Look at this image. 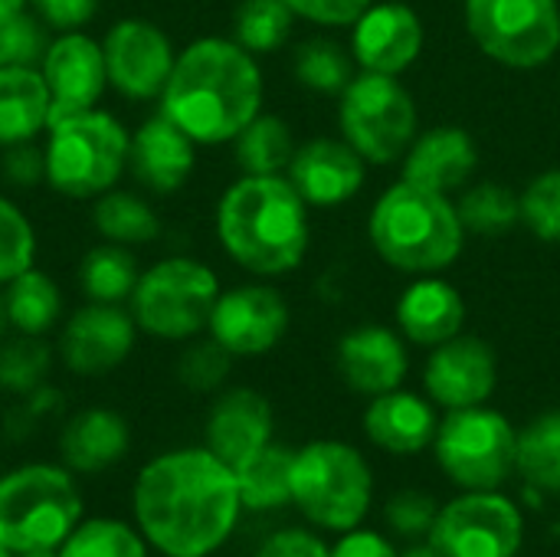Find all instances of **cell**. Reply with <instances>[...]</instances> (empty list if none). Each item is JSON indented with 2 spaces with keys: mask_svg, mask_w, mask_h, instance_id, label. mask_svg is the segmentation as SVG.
Listing matches in <instances>:
<instances>
[{
  "mask_svg": "<svg viewBox=\"0 0 560 557\" xmlns=\"http://www.w3.org/2000/svg\"><path fill=\"white\" fill-rule=\"evenodd\" d=\"M364 430L374 446L397 453V456H410V453L427 450L436 440L440 423H436L433 407L423 397L397 387L371 401L364 414Z\"/></svg>",
  "mask_w": 560,
  "mask_h": 557,
  "instance_id": "obj_25",
  "label": "cell"
},
{
  "mask_svg": "<svg viewBox=\"0 0 560 557\" xmlns=\"http://www.w3.org/2000/svg\"><path fill=\"white\" fill-rule=\"evenodd\" d=\"M295 16H305L322 26H354L371 0H285Z\"/></svg>",
  "mask_w": 560,
  "mask_h": 557,
  "instance_id": "obj_46",
  "label": "cell"
},
{
  "mask_svg": "<svg viewBox=\"0 0 560 557\" xmlns=\"http://www.w3.org/2000/svg\"><path fill=\"white\" fill-rule=\"evenodd\" d=\"M272 443V407L259 391H223L207 417V450L230 469Z\"/></svg>",
  "mask_w": 560,
  "mask_h": 557,
  "instance_id": "obj_21",
  "label": "cell"
},
{
  "mask_svg": "<svg viewBox=\"0 0 560 557\" xmlns=\"http://www.w3.org/2000/svg\"><path fill=\"white\" fill-rule=\"evenodd\" d=\"M131 446L128 420L108 407H85L66 420L59 437V456L69 473H105Z\"/></svg>",
  "mask_w": 560,
  "mask_h": 557,
  "instance_id": "obj_24",
  "label": "cell"
},
{
  "mask_svg": "<svg viewBox=\"0 0 560 557\" xmlns=\"http://www.w3.org/2000/svg\"><path fill=\"white\" fill-rule=\"evenodd\" d=\"M30 0H0V13H10V10H23Z\"/></svg>",
  "mask_w": 560,
  "mask_h": 557,
  "instance_id": "obj_52",
  "label": "cell"
},
{
  "mask_svg": "<svg viewBox=\"0 0 560 557\" xmlns=\"http://www.w3.org/2000/svg\"><path fill=\"white\" fill-rule=\"evenodd\" d=\"M49 46V26L33 10L0 13V69L7 66H39Z\"/></svg>",
  "mask_w": 560,
  "mask_h": 557,
  "instance_id": "obj_40",
  "label": "cell"
},
{
  "mask_svg": "<svg viewBox=\"0 0 560 557\" xmlns=\"http://www.w3.org/2000/svg\"><path fill=\"white\" fill-rule=\"evenodd\" d=\"M39 72L52 98L49 125L66 115L98 108L102 95L108 92V69H105L102 43L82 30L56 33L39 59Z\"/></svg>",
  "mask_w": 560,
  "mask_h": 557,
  "instance_id": "obj_15",
  "label": "cell"
},
{
  "mask_svg": "<svg viewBox=\"0 0 560 557\" xmlns=\"http://www.w3.org/2000/svg\"><path fill=\"white\" fill-rule=\"evenodd\" d=\"M89 220H92V230L105 243H118V246H131V250L158 240V233H161V220H158L154 207L144 197H138L135 190H121V187H112L102 197H95Z\"/></svg>",
  "mask_w": 560,
  "mask_h": 557,
  "instance_id": "obj_29",
  "label": "cell"
},
{
  "mask_svg": "<svg viewBox=\"0 0 560 557\" xmlns=\"http://www.w3.org/2000/svg\"><path fill=\"white\" fill-rule=\"evenodd\" d=\"M400 557H443L433 545H420V548H410V552H404Z\"/></svg>",
  "mask_w": 560,
  "mask_h": 557,
  "instance_id": "obj_50",
  "label": "cell"
},
{
  "mask_svg": "<svg viewBox=\"0 0 560 557\" xmlns=\"http://www.w3.org/2000/svg\"><path fill=\"white\" fill-rule=\"evenodd\" d=\"M0 557H13V552H10V548H7L3 542H0Z\"/></svg>",
  "mask_w": 560,
  "mask_h": 557,
  "instance_id": "obj_53",
  "label": "cell"
},
{
  "mask_svg": "<svg viewBox=\"0 0 560 557\" xmlns=\"http://www.w3.org/2000/svg\"><path fill=\"white\" fill-rule=\"evenodd\" d=\"M33 13L56 33L82 30L95 20L102 0H30Z\"/></svg>",
  "mask_w": 560,
  "mask_h": 557,
  "instance_id": "obj_45",
  "label": "cell"
},
{
  "mask_svg": "<svg viewBox=\"0 0 560 557\" xmlns=\"http://www.w3.org/2000/svg\"><path fill=\"white\" fill-rule=\"evenodd\" d=\"M158 102L194 144H226L259 115L262 72L236 39L203 36L177 53Z\"/></svg>",
  "mask_w": 560,
  "mask_h": 557,
  "instance_id": "obj_2",
  "label": "cell"
},
{
  "mask_svg": "<svg viewBox=\"0 0 560 557\" xmlns=\"http://www.w3.org/2000/svg\"><path fill=\"white\" fill-rule=\"evenodd\" d=\"M436 502L423 492H400L387 502V525L404 538H423L436 525Z\"/></svg>",
  "mask_w": 560,
  "mask_h": 557,
  "instance_id": "obj_43",
  "label": "cell"
},
{
  "mask_svg": "<svg viewBox=\"0 0 560 557\" xmlns=\"http://www.w3.org/2000/svg\"><path fill=\"white\" fill-rule=\"evenodd\" d=\"M0 174H3V181H7L10 187H16V190H33V187H39V184H46V151H43L36 141L3 148Z\"/></svg>",
  "mask_w": 560,
  "mask_h": 557,
  "instance_id": "obj_44",
  "label": "cell"
},
{
  "mask_svg": "<svg viewBox=\"0 0 560 557\" xmlns=\"http://www.w3.org/2000/svg\"><path fill=\"white\" fill-rule=\"evenodd\" d=\"M295 79L322 95H341L354 79L348 53L331 39H308L295 56Z\"/></svg>",
  "mask_w": 560,
  "mask_h": 557,
  "instance_id": "obj_38",
  "label": "cell"
},
{
  "mask_svg": "<svg viewBox=\"0 0 560 557\" xmlns=\"http://www.w3.org/2000/svg\"><path fill=\"white\" fill-rule=\"evenodd\" d=\"M13 557H59V548H36V552H16Z\"/></svg>",
  "mask_w": 560,
  "mask_h": 557,
  "instance_id": "obj_51",
  "label": "cell"
},
{
  "mask_svg": "<svg viewBox=\"0 0 560 557\" xmlns=\"http://www.w3.org/2000/svg\"><path fill=\"white\" fill-rule=\"evenodd\" d=\"M59 557H148V542L118 519H89L59 545Z\"/></svg>",
  "mask_w": 560,
  "mask_h": 557,
  "instance_id": "obj_35",
  "label": "cell"
},
{
  "mask_svg": "<svg viewBox=\"0 0 560 557\" xmlns=\"http://www.w3.org/2000/svg\"><path fill=\"white\" fill-rule=\"evenodd\" d=\"M423 384L430 397L446 410L479 407L495 391V355L479 338H450L436 345L427 361Z\"/></svg>",
  "mask_w": 560,
  "mask_h": 557,
  "instance_id": "obj_17",
  "label": "cell"
},
{
  "mask_svg": "<svg viewBox=\"0 0 560 557\" xmlns=\"http://www.w3.org/2000/svg\"><path fill=\"white\" fill-rule=\"evenodd\" d=\"M305 200L282 174H243L217 204L226 256L253 276H285L308 250Z\"/></svg>",
  "mask_w": 560,
  "mask_h": 557,
  "instance_id": "obj_3",
  "label": "cell"
},
{
  "mask_svg": "<svg viewBox=\"0 0 560 557\" xmlns=\"http://www.w3.org/2000/svg\"><path fill=\"white\" fill-rule=\"evenodd\" d=\"M243 499L236 473L203 450L154 456L135 479V519L164 557L213 555L236 529Z\"/></svg>",
  "mask_w": 560,
  "mask_h": 557,
  "instance_id": "obj_1",
  "label": "cell"
},
{
  "mask_svg": "<svg viewBox=\"0 0 560 557\" xmlns=\"http://www.w3.org/2000/svg\"><path fill=\"white\" fill-rule=\"evenodd\" d=\"M236 164L243 174H282L292 164V128L279 115H256L236 138Z\"/></svg>",
  "mask_w": 560,
  "mask_h": 557,
  "instance_id": "obj_32",
  "label": "cell"
},
{
  "mask_svg": "<svg viewBox=\"0 0 560 557\" xmlns=\"http://www.w3.org/2000/svg\"><path fill=\"white\" fill-rule=\"evenodd\" d=\"M397 322L404 335L417 345H443L459 335L466 322L463 295L443 279H423L404 292L397 302Z\"/></svg>",
  "mask_w": 560,
  "mask_h": 557,
  "instance_id": "obj_27",
  "label": "cell"
},
{
  "mask_svg": "<svg viewBox=\"0 0 560 557\" xmlns=\"http://www.w3.org/2000/svg\"><path fill=\"white\" fill-rule=\"evenodd\" d=\"M141 279L138 259L131 246L118 243H95L79 263V289L89 302L102 305H125Z\"/></svg>",
  "mask_w": 560,
  "mask_h": 557,
  "instance_id": "obj_30",
  "label": "cell"
},
{
  "mask_svg": "<svg viewBox=\"0 0 560 557\" xmlns=\"http://www.w3.org/2000/svg\"><path fill=\"white\" fill-rule=\"evenodd\" d=\"M220 299V279L210 266L190 256H167L141 272L128 312L138 332L161 341L197 338Z\"/></svg>",
  "mask_w": 560,
  "mask_h": 557,
  "instance_id": "obj_7",
  "label": "cell"
},
{
  "mask_svg": "<svg viewBox=\"0 0 560 557\" xmlns=\"http://www.w3.org/2000/svg\"><path fill=\"white\" fill-rule=\"evenodd\" d=\"M46 184L69 200H95L128 171V128L105 108L66 115L46 131Z\"/></svg>",
  "mask_w": 560,
  "mask_h": 557,
  "instance_id": "obj_5",
  "label": "cell"
},
{
  "mask_svg": "<svg viewBox=\"0 0 560 557\" xmlns=\"http://www.w3.org/2000/svg\"><path fill=\"white\" fill-rule=\"evenodd\" d=\"M466 26L502 66H545L560 46L558 0H466Z\"/></svg>",
  "mask_w": 560,
  "mask_h": 557,
  "instance_id": "obj_11",
  "label": "cell"
},
{
  "mask_svg": "<svg viewBox=\"0 0 560 557\" xmlns=\"http://www.w3.org/2000/svg\"><path fill=\"white\" fill-rule=\"evenodd\" d=\"M82 522V499L62 466H20L0 479V542L16 552L59 548Z\"/></svg>",
  "mask_w": 560,
  "mask_h": 557,
  "instance_id": "obj_6",
  "label": "cell"
},
{
  "mask_svg": "<svg viewBox=\"0 0 560 557\" xmlns=\"http://www.w3.org/2000/svg\"><path fill=\"white\" fill-rule=\"evenodd\" d=\"M338 371L348 387L358 394H387L397 391L407 378V351L404 341L381 325L354 328L338 345Z\"/></svg>",
  "mask_w": 560,
  "mask_h": 557,
  "instance_id": "obj_23",
  "label": "cell"
},
{
  "mask_svg": "<svg viewBox=\"0 0 560 557\" xmlns=\"http://www.w3.org/2000/svg\"><path fill=\"white\" fill-rule=\"evenodd\" d=\"M299 197L312 207H335L354 197L364 184V158L348 141L315 138L295 148L285 171Z\"/></svg>",
  "mask_w": 560,
  "mask_h": 557,
  "instance_id": "obj_20",
  "label": "cell"
},
{
  "mask_svg": "<svg viewBox=\"0 0 560 557\" xmlns=\"http://www.w3.org/2000/svg\"><path fill=\"white\" fill-rule=\"evenodd\" d=\"M138 341V325L125 305L85 302L59 332V361L75 378H102L121 368Z\"/></svg>",
  "mask_w": 560,
  "mask_h": 557,
  "instance_id": "obj_14",
  "label": "cell"
},
{
  "mask_svg": "<svg viewBox=\"0 0 560 557\" xmlns=\"http://www.w3.org/2000/svg\"><path fill=\"white\" fill-rule=\"evenodd\" d=\"M292 463H295V453L279 443H266L259 453L240 463L233 473H236L243 509L266 512V509H279L292 502Z\"/></svg>",
  "mask_w": 560,
  "mask_h": 557,
  "instance_id": "obj_31",
  "label": "cell"
},
{
  "mask_svg": "<svg viewBox=\"0 0 560 557\" xmlns=\"http://www.w3.org/2000/svg\"><path fill=\"white\" fill-rule=\"evenodd\" d=\"M102 53L108 89H115L128 102L161 98L177 62L171 36L144 16H125L112 23L102 36Z\"/></svg>",
  "mask_w": 560,
  "mask_h": 557,
  "instance_id": "obj_13",
  "label": "cell"
},
{
  "mask_svg": "<svg viewBox=\"0 0 560 557\" xmlns=\"http://www.w3.org/2000/svg\"><path fill=\"white\" fill-rule=\"evenodd\" d=\"M341 135L374 164H390L417 138V105L397 76L361 72L341 92Z\"/></svg>",
  "mask_w": 560,
  "mask_h": 557,
  "instance_id": "obj_9",
  "label": "cell"
},
{
  "mask_svg": "<svg viewBox=\"0 0 560 557\" xmlns=\"http://www.w3.org/2000/svg\"><path fill=\"white\" fill-rule=\"evenodd\" d=\"M423 49V23L407 3H371L358 23L351 53L364 66V72L400 76L413 66Z\"/></svg>",
  "mask_w": 560,
  "mask_h": 557,
  "instance_id": "obj_18",
  "label": "cell"
},
{
  "mask_svg": "<svg viewBox=\"0 0 560 557\" xmlns=\"http://www.w3.org/2000/svg\"><path fill=\"white\" fill-rule=\"evenodd\" d=\"M3 299H7L10 332H16V335L43 338L62 318V292H59L56 279L36 266H30L16 279H10L3 286Z\"/></svg>",
  "mask_w": 560,
  "mask_h": 557,
  "instance_id": "obj_28",
  "label": "cell"
},
{
  "mask_svg": "<svg viewBox=\"0 0 560 557\" xmlns=\"http://www.w3.org/2000/svg\"><path fill=\"white\" fill-rule=\"evenodd\" d=\"M374 479L364 456L338 440H318L295 453L292 502L328 532H351L371 509Z\"/></svg>",
  "mask_w": 560,
  "mask_h": 557,
  "instance_id": "obj_8",
  "label": "cell"
},
{
  "mask_svg": "<svg viewBox=\"0 0 560 557\" xmlns=\"http://www.w3.org/2000/svg\"><path fill=\"white\" fill-rule=\"evenodd\" d=\"M36 266V230L23 207L0 194V286Z\"/></svg>",
  "mask_w": 560,
  "mask_h": 557,
  "instance_id": "obj_39",
  "label": "cell"
},
{
  "mask_svg": "<svg viewBox=\"0 0 560 557\" xmlns=\"http://www.w3.org/2000/svg\"><path fill=\"white\" fill-rule=\"evenodd\" d=\"M331 557H400V555H397V548H394L384 535L351 529V532H345V538L331 548Z\"/></svg>",
  "mask_w": 560,
  "mask_h": 557,
  "instance_id": "obj_48",
  "label": "cell"
},
{
  "mask_svg": "<svg viewBox=\"0 0 560 557\" xmlns=\"http://www.w3.org/2000/svg\"><path fill=\"white\" fill-rule=\"evenodd\" d=\"M10 332V318H7V299H3V286H0V341Z\"/></svg>",
  "mask_w": 560,
  "mask_h": 557,
  "instance_id": "obj_49",
  "label": "cell"
},
{
  "mask_svg": "<svg viewBox=\"0 0 560 557\" xmlns=\"http://www.w3.org/2000/svg\"><path fill=\"white\" fill-rule=\"evenodd\" d=\"M295 13L285 0H243L233 13V39L256 53L279 49L292 33Z\"/></svg>",
  "mask_w": 560,
  "mask_h": 557,
  "instance_id": "obj_34",
  "label": "cell"
},
{
  "mask_svg": "<svg viewBox=\"0 0 560 557\" xmlns=\"http://www.w3.org/2000/svg\"><path fill=\"white\" fill-rule=\"evenodd\" d=\"M230 368H233V355L217 338H200L180 351L177 381L194 394H210L230 378Z\"/></svg>",
  "mask_w": 560,
  "mask_h": 557,
  "instance_id": "obj_41",
  "label": "cell"
},
{
  "mask_svg": "<svg viewBox=\"0 0 560 557\" xmlns=\"http://www.w3.org/2000/svg\"><path fill=\"white\" fill-rule=\"evenodd\" d=\"M207 332L233 358H256L272 351L289 332V305L269 286H236L220 292Z\"/></svg>",
  "mask_w": 560,
  "mask_h": 557,
  "instance_id": "obj_16",
  "label": "cell"
},
{
  "mask_svg": "<svg viewBox=\"0 0 560 557\" xmlns=\"http://www.w3.org/2000/svg\"><path fill=\"white\" fill-rule=\"evenodd\" d=\"M197 164V144L190 135H184L164 112L144 118L131 131V148H128V171L135 181L158 194H177L187 177L194 174Z\"/></svg>",
  "mask_w": 560,
  "mask_h": 557,
  "instance_id": "obj_19",
  "label": "cell"
},
{
  "mask_svg": "<svg viewBox=\"0 0 560 557\" xmlns=\"http://www.w3.org/2000/svg\"><path fill=\"white\" fill-rule=\"evenodd\" d=\"M253 557H331L325 542L302 529H285L269 535Z\"/></svg>",
  "mask_w": 560,
  "mask_h": 557,
  "instance_id": "obj_47",
  "label": "cell"
},
{
  "mask_svg": "<svg viewBox=\"0 0 560 557\" xmlns=\"http://www.w3.org/2000/svg\"><path fill=\"white\" fill-rule=\"evenodd\" d=\"M476 164H479V151L469 131L456 125H443L413 138L404 158V181L450 197L456 187H463L472 177Z\"/></svg>",
  "mask_w": 560,
  "mask_h": 557,
  "instance_id": "obj_22",
  "label": "cell"
},
{
  "mask_svg": "<svg viewBox=\"0 0 560 557\" xmlns=\"http://www.w3.org/2000/svg\"><path fill=\"white\" fill-rule=\"evenodd\" d=\"M522 220L545 243H560V171H548L525 187Z\"/></svg>",
  "mask_w": 560,
  "mask_h": 557,
  "instance_id": "obj_42",
  "label": "cell"
},
{
  "mask_svg": "<svg viewBox=\"0 0 560 557\" xmlns=\"http://www.w3.org/2000/svg\"><path fill=\"white\" fill-rule=\"evenodd\" d=\"M456 213L463 220V230H472L482 236H499L522 220V197H515L509 187H502L495 181H486L463 194Z\"/></svg>",
  "mask_w": 560,
  "mask_h": 557,
  "instance_id": "obj_36",
  "label": "cell"
},
{
  "mask_svg": "<svg viewBox=\"0 0 560 557\" xmlns=\"http://www.w3.org/2000/svg\"><path fill=\"white\" fill-rule=\"evenodd\" d=\"M433 446L443 473L456 486L469 492H489L512 476L518 433L502 414L479 404L450 410V417L436 430Z\"/></svg>",
  "mask_w": 560,
  "mask_h": 557,
  "instance_id": "obj_10",
  "label": "cell"
},
{
  "mask_svg": "<svg viewBox=\"0 0 560 557\" xmlns=\"http://www.w3.org/2000/svg\"><path fill=\"white\" fill-rule=\"evenodd\" d=\"M49 85L39 66L0 69V148L36 141L49 131Z\"/></svg>",
  "mask_w": 560,
  "mask_h": 557,
  "instance_id": "obj_26",
  "label": "cell"
},
{
  "mask_svg": "<svg viewBox=\"0 0 560 557\" xmlns=\"http://www.w3.org/2000/svg\"><path fill=\"white\" fill-rule=\"evenodd\" d=\"M515 469L538 489H560V410L541 414L518 433Z\"/></svg>",
  "mask_w": 560,
  "mask_h": 557,
  "instance_id": "obj_33",
  "label": "cell"
},
{
  "mask_svg": "<svg viewBox=\"0 0 560 557\" xmlns=\"http://www.w3.org/2000/svg\"><path fill=\"white\" fill-rule=\"evenodd\" d=\"M374 250L404 272H440L463 253V220L446 194L400 181L371 210Z\"/></svg>",
  "mask_w": 560,
  "mask_h": 557,
  "instance_id": "obj_4",
  "label": "cell"
},
{
  "mask_svg": "<svg viewBox=\"0 0 560 557\" xmlns=\"http://www.w3.org/2000/svg\"><path fill=\"white\" fill-rule=\"evenodd\" d=\"M52 368V348L36 335H16L0 341V387L26 397L36 387L46 384V374Z\"/></svg>",
  "mask_w": 560,
  "mask_h": 557,
  "instance_id": "obj_37",
  "label": "cell"
},
{
  "mask_svg": "<svg viewBox=\"0 0 560 557\" xmlns=\"http://www.w3.org/2000/svg\"><path fill=\"white\" fill-rule=\"evenodd\" d=\"M522 538V512L495 489L459 496L440 509L430 532V545L443 557H515Z\"/></svg>",
  "mask_w": 560,
  "mask_h": 557,
  "instance_id": "obj_12",
  "label": "cell"
}]
</instances>
